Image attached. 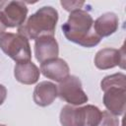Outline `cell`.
<instances>
[{
    "mask_svg": "<svg viewBox=\"0 0 126 126\" xmlns=\"http://www.w3.org/2000/svg\"><path fill=\"white\" fill-rule=\"evenodd\" d=\"M65 37L84 47H94L100 42V37L94 30V19L87 10L70 13L68 20L61 27Z\"/></svg>",
    "mask_w": 126,
    "mask_h": 126,
    "instance_id": "6da1fadb",
    "label": "cell"
},
{
    "mask_svg": "<svg viewBox=\"0 0 126 126\" xmlns=\"http://www.w3.org/2000/svg\"><path fill=\"white\" fill-rule=\"evenodd\" d=\"M57 22V10L51 6H43L18 28V33L34 40L41 36H54Z\"/></svg>",
    "mask_w": 126,
    "mask_h": 126,
    "instance_id": "7a4b0ae2",
    "label": "cell"
},
{
    "mask_svg": "<svg viewBox=\"0 0 126 126\" xmlns=\"http://www.w3.org/2000/svg\"><path fill=\"white\" fill-rule=\"evenodd\" d=\"M101 118L100 109L93 104L85 106L64 105L59 120L62 126H97Z\"/></svg>",
    "mask_w": 126,
    "mask_h": 126,
    "instance_id": "3957f363",
    "label": "cell"
},
{
    "mask_svg": "<svg viewBox=\"0 0 126 126\" xmlns=\"http://www.w3.org/2000/svg\"><path fill=\"white\" fill-rule=\"evenodd\" d=\"M1 50L17 63L29 62L32 59V50L29 39L13 32H4L0 35Z\"/></svg>",
    "mask_w": 126,
    "mask_h": 126,
    "instance_id": "277c9868",
    "label": "cell"
},
{
    "mask_svg": "<svg viewBox=\"0 0 126 126\" xmlns=\"http://www.w3.org/2000/svg\"><path fill=\"white\" fill-rule=\"evenodd\" d=\"M57 94L61 99L74 106L82 105L89 99L82 88L81 80L74 75H69L59 83L57 86Z\"/></svg>",
    "mask_w": 126,
    "mask_h": 126,
    "instance_id": "5b68a950",
    "label": "cell"
},
{
    "mask_svg": "<svg viewBox=\"0 0 126 126\" xmlns=\"http://www.w3.org/2000/svg\"><path fill=\"white\" fill-rule=\"evenodd\" d=\"M28 7L24 1H0V18L6 28H19L27 19Z\"/></svg>",
    "mask_w": 126,
    "mask_h": 126,
    "instance_id": "8992f818",
    "label": "cell"
},
{
    "mask_svg": "<svg viewBox=\"0 0 126 126\" xmlns=\"http://www.w3.org/2000/svg\"><path fill=\"white\" fill-rule=\"evenodd\" d=\"M103 104L115 116L123 115L126 108V87H110L103 91Z\"/></svg>",
    "mask_w": 126,
    "mask_h": 126,
    "instance_id": "52a82bcc",
    "label": "cell"
},
{
    "mask_svg": "<svg viewBox=\"0 0 126 126\" xmlns=\"http://www.w3.org/2000/svg\"><path fill=\"white\" fill-rule=\"evenodd\" d=\"M125 52L124 47L121 49L115 48H102L98 50L94 56V65L97 69L107 70L120 66L122 69L125 68Z\"/></svg>",
    "mask_w": 126,
    "mask_h": 126,
    "instance_id": "ba28073f",
    "label": "cell"
},
{
    "mask_svg": "<svg viewBox=\"0 0 126 126\" xmlns=\"http://www.w3.org/2000/svg\"><path fill=\"white\" fill-rule=\"evenodd\" d=\"M34 56L41 64L58 57L59 46L54 36H41L34 42Z\"/></svg>",
    "mask_w": 126,
    "mask_h": 126,
    "instance_id": "9c48e42d",
    "label": "cell"
},
{
    "mask_svg": "<svg viewBox=\"0 0 126 126\" xmlns=\"http://www.w3.org/2000/svg\"><path fill=\"white\" fill-rule=\"evenodd\" d=\"M40 72L47 79L60 83L69 76L70 68L64 59L57 57L41 63Z\"/></svg>",
    "mask_w": 126,
    "mask_h": 126,
    "instance_id": "30bf717a",
    "label": "cell"
},
{
    "mask_svg": "<svg viewBox=\"0 0 126 126\" xmlns=\"http://www.w3.org/2000/svg\"><path fill=\"white\" fill-rule=\"evenodd\" d=\"M57 96V86L49 81L39 82L34 87L32 94L34 103L41 107L50 105Z\"/></svg>",
    "mask_w": 126,
    "mask_h": 126,
    "instance_id": "8fae6325",
    "label": "cell"
},
{
    "mask_svg": "<svg viewBox=\"0 0 126 126\" xmlns=\"http://www.w3.org/2000/svg\"><path fill=\"white\" fill-rule=\"evenodd\" d=\"M119 27V19L115 13L107 12L100 15L94 22V30L101 38L113 34Z\"/></svg>",
    "mask_w": 126,
    "mask_h": 126,
    "instance_id": "7c38bea8",
    "label": "cell"
},
{
    "mask_svg": "<svg viewBox=\"0 0 126 126\" xmlns=\"http://www.w3.org/2000/svg\"><path fill=\"white\" fill-rule=\"evenodd\" d=\"M14 76L15 79L22 84L32 85L38 81L40 70L32 61L17 63L14 67Z\"/></svg>",
    "mask_w": 126,
    "mask_h": 126,
    "instance_id": "4fadbf2b",
    "label": "cell"
},
{
    "mask_svg": "<svg viewBox=\"0 0 126 126\" xmlns=\"http://www.w3.org/2000/svg\"><path fill=\"white\" fill-rule=\"evenodd\" d=\"M110 87H126V76L123 73H115L105 76L100 82V89L102 91Z\"/></svg>",
    "mask_w": 126,
    "mask_h": 126,
    "instance_id": "5bb4252c",
    "label": "cell"
},
{
    "mask_svg": "<svg viewBox=\"0 0 126 126\" xmlns=\"http://www.w3.org/2000/svg\"><path fill=\"white\" fill-rule=\"evenodd\" d=\"M97 126H119V120L110 112L101 111V118Z\"/></svg>",
    "mask_w": 126,
    "mask_h": 126,
    "instance_id": "9a60e30c",
    "label": "cell"
},
{
    "mask_svg": "<svg viewBox=\"0 0 126 126\" xmlns=\"http://www.w3.org/2000/svg\"><path fill=\"white\" fill-rule=\"evenodd\" d=\"M60 4L62 5V7L66 11L71 13L73 11L82 9V7L85 5V2L84 1H66V0H62L60 2Z\"/></svg>",
    "mask_w": 126,
    "mask_h": 126,
    "instance_id": "2e32d148",
    "label": "cell"
},
{
    "mask_svg": "<svg viewBox=\"0 0 126 126\" xmlns=\"http://www.w3.org/2000/svg\"><path fill=\"white\" fill-rule=\"evenodd\" d=\"M6 97H7V89L5 86L0 84V105L3 104Z\"/></svg>",
    "mask_w": 126,
    "mask_h": 126,
    "instance_id": "e0dca14e",
    "label": "cell"
},
{
    "mask_svg": "<svg viewBox=\"0 0 126 126\" xmlns=\"http://www.w3.org/2000/svg\"><path fill=\"white\" fill-rule=\"evenodd\" d=\"M6 26L3 24V22H2V20H1V18H0V35L2 34V33H4L5 32V31H6Z\"/></svg>",
    "mask_w": 126,
    "mask_h": 126,
    "instance_id": "ac0fdd59",
    "label": "cell"
},
{
    "mask_svg": "<svg viewBox=\"0 0 126 126\" xmlns=\"http://www.w3.org/2000/svg\"><path fill=\"white\" fill-rule=\"evenodd\" d=\"M0 126H6V125H4V124H0Z\"/></svg>",
    "mask_w": 126,
    "mask_h": 126,
    "instance_id": "d6986e66",
    "label": "cell"
}]
</instances>
